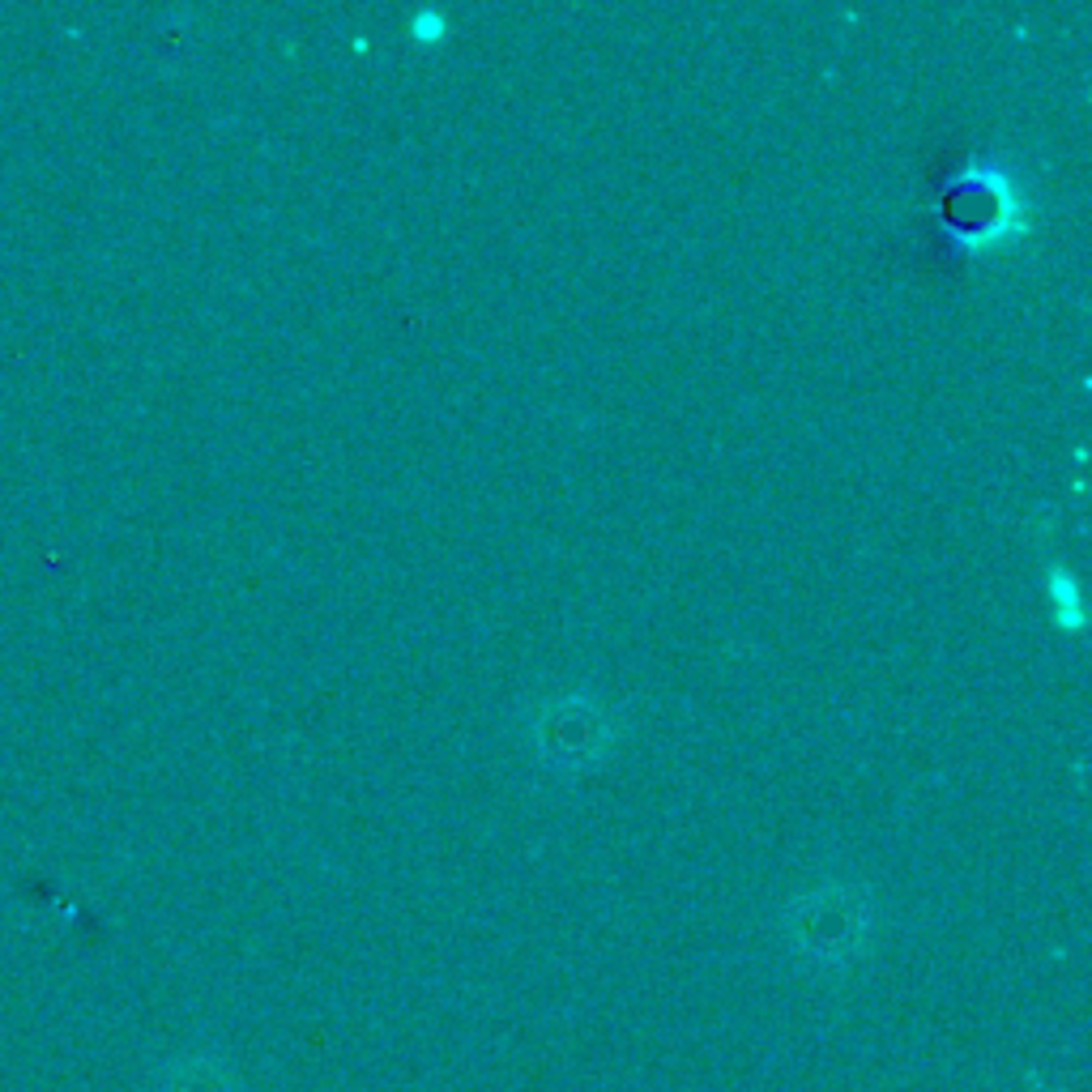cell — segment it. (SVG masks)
<instances>
[{"label": "cell", "mask_w": 1092, "mask_h": 1092, "mask_svg": "<svg viewBox=\"0 0 1092 1092\" xmlns=\"http://www.w3.org/2000/svg\"><path fill=\"white\" fill-rule=\"evenodd\" d=\"M1050 598H1054V619L1067 623V627H1080V589L1067 572H1054L1050 576Z\"/></svg>", "instance_id": "obj_1"}, {"label": "cell", "mask_w": 1092, "mask_h": 1092, "mask_svg": "<svg viewBox=\"0 0 1092 1092\" xmlns=\"http://www.w3.org/2000/svg\"><path fill=\"white\" fill-rule=\"evenodd\" d=\"M410 31L419 34V39H439V34L449 31V21H444V13L423 9V13H414V18H410Z\"/></svg>", "instance_id": "obj_2"}]
</instances>
